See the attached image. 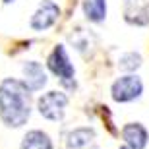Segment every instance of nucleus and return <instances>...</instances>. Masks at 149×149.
Instances as JSON below:
<instances>
[{"mask_svg": "<svg viewBox=\"0 0 149 149\" xmlns=\"http://www.w3.org/2000/svg\"><path fill=\"white\" fill-rule=\"evenodd\" d=\"M124 17L132 25H147L149 0H124Z\"/></svg>", "mask_w": 149, "mask_h": 149, "instance_id": "nucleus-7", "label": "nucleus"}, {"mask_svg": "<svg viewBox=\"0 0 149 149\" xmlns=\"http://www.w3.org/2000/svg\"><path fill=\"white\" fill-rule=\"evenodd\" d=\"M31 114V91L14 77L0 81V118L8 128H22Z\"/></svg>", "mask_w": 149, "mask_h": 149, "instance_id": "nucleus-1", "label": "nucleus"}, {"mask_svg": "<svg viewBox=\"0 0 149 149\" xmlns=\"http://www.w3.org/2000/svg\"><path fill=\"white\" fill-rule=\"evenodd\" d=\"M143 93V81L134 74L118 77L111 87V95L116 103H130L136 101L139 95Z\"/></svg>", "mask_w": 149, "mask_h": 149, "instance_id": "nucleus-4", "label": "nucleus"}, {"mask_svg": "<svg viewBox=\"0 0 149 149\" xmlns=\"http://www.w3.org/2000/svg\"><path fill=\"white\" fill-rule=\"evenodd\" d=\"M83 14L91 23H103L107 17V0H83Z\"/></svg>", "mask_w": 149, "mask_h": 149, "instance_id": "nucleus-11", "label": "nucleus"}, {"mask_svg": "<svg viewBox=\"0 0 149 149\" xmlns=\"http://www.w3.org/2000/svg\"><path fill=\"white\" fill-rule=\"evenodd\" d=\"M58 17H60V8L58 4H54L52 0H43L39 8L35 10V14L31 16V29L33 31H47L58 22Z\"/></svg>", "mask_w": 149, "mask_h": 149, "instance_id": "nucleus-5", "label": "nucleus"}, {"mask_svg": "<svg viewBox=\"0 0 149 149\" xmlns=\"http://www.w3.org/2000/svg\"><path fill=\"white\" fill-rule=\"evenodd\" d=\"M23 83L29 91H41L47 83V72L37 60H27L23 64Z\"/></svg>", "mask_w": 149, "mask_h": 149, "instance_id": "nucleus-8", "label": "nucleus"}, {"mask_svg": "<svg viewBox=\"0 0 149 149\" xmlns=\"http://www.w3.org/2000/svg\"><path fill=\"white\" fill-rule=\"evenodd\" d=\"M47 66L56 77H60V81L64 87L74 89L76 87V70H74V64L70 62V56H68V50L64 45H56L52 52L47 58Z\"/></svg>", "mask_w": 149, "mask_h": 149, "instance_id": "nucleus-2", "label": "nucleus"}, {"mask_svg": "<svg viewBox=\"0 0 149 149\" xmlns=\"http://www.w3.org/2000/svg\"><path fill=\"white\" fill-rule=\"evenodd\" d=\"M118 149H130V147H128V145H122V147H118Z\"/></svg>", "mask_w": 149, "mask_h": 149, "instance_id": "nucleus-14", "label": "nucleus"}, {"mask_svg": "<svg viewBox=\"0 0 149 149\" xmlns=\"http://www.w3.org/2000/svg\"><path fill=\"white\" fill-rule=\"evenodd\" d=\"M66 149H99L95 130L89 126L72 130L66 136Z\"/></svg>", "mask_w": 149, "mask_h": 149, "instance_id": "nucleus-6", "label": "nucleus"}, {"mask_svg": "<svg viewBox=\"0 0 149 149\" xmlns=\"http://www.w3.org/2000/svg\"><path fill=\"white\" fill-rule=\"evenodd\" d=\"M118 66H120V70H124V72H136V70L141 66V56H139L138 52H126V54L120 56Z\"/></svg>", "mask_w": 149, "mask_h": 149, "instance_id": "nucleus-12", "label": "nucleus"}, {"mask_svg": "<svg viewBox=\"0 0 149 149\" xmlns=\"http://www.w3.org/2000/svg\"><path fill=\"white\" fill-rule=\"evenodd\" d=\"M122 138L130 149H145L149 141V134L145 126H141L139 122H130L122 128Z\"/></svg>", "mask_w": 149, "mask_h": 149, "instance_id": "nucleus-9", "label": "nucleus"}, {"mask_svg": "<svg viewBox=\"0 0 149 149\" xmlns=\"http://www.w3.org/2000/svg\"><path fill=\"white\" fill-rule=\"evenodd\" d=\"M16 0H4V4H14Z\"/></svg>", "mask_w": 149, "mask_h": 149, "instance_id": "nucleus-13", "label": "nucleus"}, {"mask_svg": "<svg viewBox=\"0 0 149 149\" xmlns=\"http://www.w3.org/2000/svg\"><path fill=\"white\" fill-rule=\"evenodd\" d=\"M66 107H68V95L62 93V91H47L37 101L39 114L50 122L62 120L64 112H66Z\"/></svg>", "mask_w": 149, "mask_h": 149, "instance_id": "nucleus-3", "label": "nucleus"}, {"mask_svg": "<svg viewBox=\"0 0 149 149\" xmlns=\"http://www.w3.org/2000/svg\"><path fill=\"white\" fill-rule=\"evenodd\" d=\"M22 149H54V147H52L49 134L41 132V130H31L23 136Z\"/></svg>", "mask_w": 149, "mask_h": 149, "instance_id": "nucleus-10", "label": "nucleus"}]
</instances>
